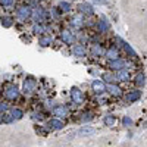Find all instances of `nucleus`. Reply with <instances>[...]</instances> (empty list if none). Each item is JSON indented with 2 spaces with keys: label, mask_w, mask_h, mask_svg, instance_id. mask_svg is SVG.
<instances>
[{
  "label": "nucleus",
  "mask_w": 147,
  "mask_h": 147,
  "mask_svg": "<svg viewBox=\"0 0 147 147\" xmlns=\"http://www.w3.org/2000/svg\"><path fill=\"white\" fill-rule=\"evenodd\" d=\"M74 53H75L77 56H84L85 55V50H84L81 46H77L75 49H74Z\"/></svg>",
  "instance_id": "1"
},
{
  "label": "nucleus",
  "mask_w": 147,
  "mask_h": 147,
  "mask_svg": "<svg viewBox=\"0 0 147 147\" xmlns=\"http://www.w3.org/2000/svg\"><path fill=\"white\" fill-rule=\"evenodd\" d=\"M62 38H63L66 43H72V40H74V38H72V35H71L69 32H66V31L62 34Z\"/></svg>",
  "instance_id": "2"
},
{
  "label": "nucleus",
  "mask_w": 147,
  "mask_h": 147,
  "mask_svg": "<svg viewBox=\"0 0 147 147\" xmlns=\"http://www.w3.org/2000/svg\"><path fill=\"white\" fill-rule=\"evenodd\" d=\"M19 15H21V16H24V18L30 16V9H28V7H22V9L19 10Z\"/></svg>",
  "instance_id": "3"
},
{
  "label": "nucleus",
  "mask_w": 147,
  "mask_h": 147,
  "mask_svg": "<svg viewBox=\"0 0 147 147\" xmlns=\"http://www.w3.org/2000/svg\"><path fill=\"white\" fill-rule=\"evenodd\" d=\"M81 9H82V12H87V13H91V12H93V10H91V7H90L88 5H82V6H81Z\"/></svg>",
  "instance_id": "4"
},
{
  "label": "nucleus",
  "mask_w": 147,
  "mask_h": 147,
  "mask_svg": "<svg viewBox=\"0 0 147 147\" xmlns=\"http://www.w3.org/2000/svg\"><path fill=\"white\" fill-rule=\"evenodd\" d=\"M110 65H112L115 69H119V66H122V62H121V60H115V62H112Z\"/></svg>",
  "instance_id": "5"
},
{
  "label": "nucleus",
  "mask_w": 147,
  "mask_h": 147,
  "mask_svg": "<svg viewBox=\"0 0 147 147\" xmlns=\"http://www.w3.org/2000/svg\"><path fill=\"white\" fill-rule=\"evenodd\" d=\"M0 3H2L3 6H9L12 3V0H0Z\"/></svg>",
  "instance_id": "6"
}]
</instances>
